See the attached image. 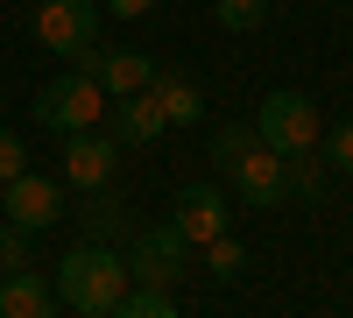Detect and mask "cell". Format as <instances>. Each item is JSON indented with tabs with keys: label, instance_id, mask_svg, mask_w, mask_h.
I'll return each instance as SVG.
<instances>
[{
	"label": "cell",
	"instance_id": "obj_15",
	"mask_svg": "<svg viewBox=\"0 0 353 318\" xmlns=\"http://www.w3.org/2000/svg\"><path fill=\"white\" fill-rule=\"evenodd\" d=\"M205 269H212V283H233L248 269V248L233 241V234H219V241H205Z\"/></svg>",
	"mask_w": 353,
	"mask_h": 318
},
{
	"label": "cell",
	"instance_id": "obj_6",
	"mask_svg": "<svg viewBox=\"0 0 353 318\" xmlns=\"http://www.w3.org/2000/svg\"><path fill=\"white\" fill-rule=\"evenodd\" d=\"M0 219L21 226V234H43V226L64 219V184L43 177V170H21L14 184H0Z\"/></svg>",
	"mask_w": 353,
	"mask_h": 318
},
{
	"label": "cell",
	"instance_id": "obj_4",
	"mask_svg": "<svg viewBox=\"0 0 353 318\" xmlns=\"http://www.w3.org/2000/svg\"><path fill=\"white\" fill-rule=\"evenodd\" d=\"M106 106L113 99L85 71H64V78H50L43 92H36V128H50V135H92Z\"/></svg>",
	"mask_w": 353,
	"mask_h": 318
},
{
	"label": "cell",
	"instance_id": "obj_21",
	"mask_svg": "<svg viewBox=\"0 0 353 318\" xmlns=\"http://www.w3.org/2000/svg\"><path fill=\"white\" fill-rule=\"evenodd\" d=\"M325 163L339 170V177H353V113H346V121L325 135Z\"/></svg>",
	"mask_w": 353,
	"mask_h": 318
},
{
	"label": "cell",
	"instance_id": "obj_23",
	"mask_svg": "<svg viewBox=\"0 0 353 318\" xmlns=\"http://www.w3.org/2000/svg\"><path fill=\"white\" fill-rule=\"evenodd\" d=\"M156 0H99V14H121V21H141Z\"/></svg>",
	"mask_w": 353,
	"mask_h": 318
},
{
	"label": "cell",
	"instance_id": "obj_3",
	"mask_svg": "<svg viewBox=\"0 0 353 318\" xmlns=\"http://www.w3.org/2000/svg\"><path fill=\"white\" fill-rule=\"evenodd\" d=\"M121 262H128V283H134V290H163V297H170L176 283L191 276V241L163 219V226H149V234H134V248L121 255Z\"/></svg>",
	"mask_w": 353,
	"mask_h": 318
},
{
	"label": "cell",
	"instance_id": "obj_2",
	"mask_svg": "<svg viewBox=\"0 0 353 318\" xmlns=\"http://www.w3.org/2000/svg\"><path fill=\"white\" fill-rule=\"evenodd\" d=\"M254 141L261 149H276L283 163H297V156H318V106L304 99V92H269L254 106Z\"/></svg>",
	"mask_w": 353,
	"mask_h": 318
},
{
	"label": "cell",
	"instance_id": "obj_10",
	"mask_svg": "<svg viewBox=\"0 0 353 318\" xmlns=\"http://www.w3.org/2000/svg\"><path fill=\"white\" fill-rule=\"evenodd\" d=\"M170 226H176V234H184L191 248H205V241L233 234V219H226V198H219L212 184H184V191H176V212H170Z\"/></svg>",
	"mask_w": 353,
	"mask_h": 318
},
{
	"label": "cell",
	"instance_id": "obj_7",
	"mask_svg": "<svg viewBox=\"0 0 353 318\" xmlns=\"http://www.w3.org/2000/svg\"><path fill=\"white\" fill-rule=\"evenodd\" d=\"M71 64L92 78L106 99H134V92H149V78H156V64L141 50H85V57H71Z\"/></svg>",
	"mask_w": 353,
	"mask_h": 318
},
{
	"label": "cell",
	"instance_id": "obj_17",
	"mask_svg": "<svg viewBox=\"0 0 353 318\" xmlns=\"http://www.w3.org/2000/svg\"><path fill=\"white\" fill-rule=\"evenodd\" d=\"M212 14H219V28L248 36V28H261V21H269V0H212Z\"/></svg>",
	"mask_w": 353,
	"mask_h": 318
},
{
	"label": "cell",
	"instance_id": "obj_14",
	"mask_svg": "<svg viewBox=\"0 0 353 318\" xmlns=\"http://www.w3.org/2000/svg\"><path fill=\"white\" fill-rule=\"evenodd\" d=\"M78 226H85V241H92V248H106L113 234H121V198H113V184H106V191H85Z\"/></svg>",
	"mask_w": 353,
	"mask_h": 318
},
{
	"label": "cell",
	"instance_id": "obj_12",
	"mask_svg": "<svg viewBox=\"0 0 353 318\" xmlns=\"http://www.w3.org/2000/svg\"><path fill=\"white\" fill-rule=\"evenodd\" d=\"M149 92H156V106H163V121H170V128H198V121H205V92H198V78L156 71V78H149Z\"/></svg>",
	"mask_w": 353,
	"mask_h": 318
},
{
	"label": "cell",
	"instance_id": "obj_22",
	"mask_svg": "<svg viewBox=\"0 0 353 318\" xmlns=\"http://www.w3.org/2000/svg\"><path fill=\"white\" fill-rule=\"evenodd\" d=\"M21 170H28V141H21V135H8V128H0V184H14Z\"/></svg>",
	"mask_w": 353,
	"mask_h": 318
},
{
	"label": "cell",
	"instance_id": "obj_18",
	"mask_svg": "<svg viewBox=\"0 0 353 318\" xmlns=\"http://www.w3.org/2000/svg\"><path fill=\"white\" fill-rule=\"evenodd\" d=\"M113 318H176V304L163 290H128L121 304H113Z\"/></svg>",
	"mask_w": 353,
	"mask_h": 318
},
{
	"label": "cell",
	"instance_id": "obj_1",
	"mask_svg": "<svg viewBox=\"0 0 353 318\" xmlns=\"http://www.w3.org/2000/svg\"><path fill=\"white\" fill-rule=\"evenodd\" d=\"M50 290H57V304H71L78 318H113V304H121L134 283H128V262L113 248H92V241H78L64 262H57V276H50Z\"/></svg>",
	"mask_w": 353,
	"mask_h": 318
},
{
	"label": "cell",
	"instance_id": "obj_16",
	"mask_svg": "<svg viewBox=\"0 0 353 318\" xmlns=\"http://www.w3.org/2000/svg\"><path fill=\"white\" fill-rule=\"evenodd\" d=\"M254 149V121H226V128H212V163L226 170V163H241Z\"/></svg>",
	"mask_w": 353,
	"mask_h": 318
},
{
	"label": "cell",
	"instance_id": "obj_24",
	"mask_svg": "<svg viewBox=\"0 0 353 318\" xmlns=\"http://www.w3.org/2000/svg\"><path fill=\"white\" fill-rule=\"evenodd\" d=\"M205 318H212V311H205Z\"/></svg>",
	"mask_w": 353,
	"mask_h": 318
},
{
	"label": "cell",
	"instance_id": "obj_13",
	"mask_svg": "<svg viewBox=\"0 0 353 318\" xmlns=\"http://www.w3.org/2000/svg\"><path fill=\"white\" fill-rule=\"evenodd\" d=\"M113 113V141H156L170 121H163V106H156V92H134V99H113L106 106Z\"/></svg>",
	"mask_w": 353,
	"mask_h": 318
},
{
	"label": "cell",
	"instance_id": "obj_11",
	"mask_svg": "<svg viewBox=\"0 0 353 318\" xmlns=\"http://www.w3.org/2000/svg\"><path fill=\"white\" fill-rule=\"evenodd\" d=\"M0 318H57V290L43 269H21V276H0Z\"/></svg>",
	"mask_w": 353,
	"mask_h": 318
},
{
	"label": "cell",
	"instance_id": "obj_19",
	"mask_svg": "<svg viewBox=\"0 0 353 318\" xmlns=\"http://www.w3.org/2000/svg\"><path fill=\"white\" fill-rule=\"evenodd\" d=\"M21 269H36V262H28V234L0 219V276H21Z\"/></svg>",
	"mask_w": 353,
	"mask_h": 318
},
{
	"label": "cell",
	"instance_id": "obj_8",
	"mask_svg": "<svg viewBox=\"0 0 353 318\" xmlns=\"http://www.w3.org/2000/svg\"><path fill=\"white\" fill-rule=\"evenodd\" d=\"M226 184L241 191V206H254V212H269L276 198H290V184H283V156L261 149V141H254L241 163H226Z\"/></svg>",
	"mask_w": 353,
	"mask_h": 318
},
{
	"label": "cell",
	"instance_id": "obj_20",
	"mask_svg": "<svg viewBox=\"0 0 353 318\" xmlns=\"http://www.w3.org/2000/svg\"><path fill=\"white\" fill-rule=\"evenodd\" d=\"M283 184L297 191V198H318V184H325V163H318V156H297V163H283Z\"/></svg>",
	"mask_w": 353,
	"mask_h": 318
},
{
	"label": "cell",
	"instance_id": "obj_9",
	"mask_svg": "<svg viewBox=\"0 0 353 318\" xmlns=\"http://www.w3.org/2000/svg\"><path fill=\"white\" fill-rule=\"evenodd\" d=\"M113 163H121V141L113 135H64V184L78 191H106L113 184Z\"/></svg>",
	"mask_w": 353,
	"mask_h": 318
},
{
	"label": "cell",
	"instance_id": "obj_5",
	"mask_svg": "<svg viewBox=\"0 0 353 318\" xmlns=\"http://www.w3.org/2000/svg\"><path fill=\"white\" fill-rule=\"evenodd\" d=\"M28 28H36L43 50H57V57H85V50H99V0H43Z\"/></svg>",
	"mask_w": 353,
	"mask_h": 318
}]
</instances>
